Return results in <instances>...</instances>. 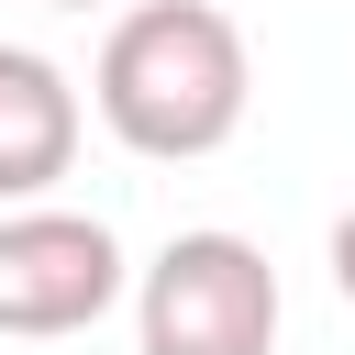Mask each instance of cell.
<instances>
[{"label":"cell","mask_w":355,"mask_h":355,"mask_svg":"<svg viewBox=\"0 0 355 355\" xmlns=\"http://www.w3.org/2000/svg\"><path fill=\"white\" fill-rule=\"evenodd\" d=\"M78 166V89L55 55L0 44V200H44Z\"/></svg>","instance_id":"obj_4"},{"label":"cell","mask_w":355,"mask_h":355,"mask_svg":"<svg viewBox=\"0 0 355 355\" xmlns=\"http://www.w3.org/2000/svg\"><path fill=\"white\" fill-rule=\"evenodd\" d=\"M111 300H122L111 222H89V211H11L0 222V333L55 344V333H89Z\"/></svg>","instance_id":"obj_3"},{"label":"cell","mask_w":355,"mask_h":355,"mask_svg":"<svg viewBox=\"0 0 355 355\" xmlns=\"http://www.w3.org/2000/svg\"><path fill=\"white\" fill-rule=\"evenodd\" d=\"M333 288H344V300H355V211H344V222H333Z\"/></svg>","instance_id":"obj_5"},{"label":"cell","mask_w":355,"mask_h":355,"mask_svg":"<svg viewBox=\"0 0 355 355\" xmlns=\"http://www.w3.org/2000/svg\"><path fill=\"white\" fill-rule=\"evenodd\" d=\"M44 11H89V0H44Z\"/></svg>","instance_id":"obj_6"},{"label":"cell","mask_w":355,"mask_h":355,"mask_svg":"<svg viewBox=\"0 0 355 355\" xmlns=\"http://www.w3.org/2000/svg\"><path fill=\"white\" fill-rule=\"evenodd\" d=\"M100 122L155 155V166H189V155H222L244 133V100H255V55H244V22L222 0H133L111 33H100Z\"/></svg>","instance_id":"obj_1"},{"label":"cell","mask_w":355,"mask_h":355,"mask_svg":"<svg viewBox=\"0 0 355 355\" xmlns=\"http://www.w3.org/2000/svg\"><path fill=\"white\" fill-rule=\"evenodd\" d=\"M144 355H277V266L244 233H178L133 288Z\"/></svg>","instance_id":"obj_2"}]
</instances>
